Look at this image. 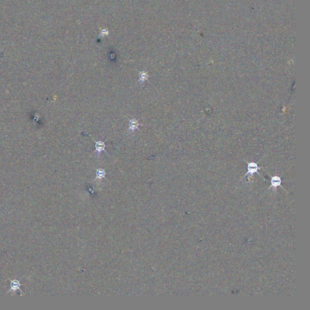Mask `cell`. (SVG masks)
I'll use <instances>...</instances> for the list:
<instances>
[{
  "label": "cell",
  "instance_id": "cell-2",
  "mask_svg": "<svg viewBox=\"0 0 310 310\" xmlns=\"http://www.w3.org/2000/svg\"><path fill=\"white\" fill-rule=\"evenodd\" d=\"M95 152H98V156H99V155L101 153V152H102V151H104L106 153L107 152L105 150V148L106 147V145L104 144V142L102 141H95Z\"/></svg>",
  "mask_w": 310,
  "mask_h": 310
},
{
  "label": "cell",
  "instance_id": "cell-5",
  "mask_svg": "<svg viewBox=\"0 0 310 310\" xmlns=\"http://www.w3.org/2000/svg\"><path fill=\"white\" fill-rule=\"evenodd\" d=\"M22 285V284H20V282L18 281V280H13V281H12L10 282V289L8 291L7 293L10 292H15L18 290H19L20 291H21L20 290V287Z\"/></svg>",
  "mask_w": 310,
  "mask_h": 310
},
{
  "label": "cell",
  "instance_id": "cell-7",
  "mask_svg": "<svg viewBox=\"0 0 310 310\" xmlns=\"http://www.w3.org/2000/svg\"><path fill=\"white\" fill-rule=\"evenodd\" d=\"M105 172L103 169H98L96 171V175H97V177L99 178H104L105 176Z\"/></svg>",
  "mask_w": 310,
  "mask_h": 310
},
{
  "label": "cell",
  "instance_id": "cell-6",
  "mask_svg": "<svg viewBox=\"0 0 310 310\" xmlns=\"http://www.w3.org/2000/svg\"><path fill=\"white\" fill-rule=\"evenodd\" d=\"M148 77H149V75H148V73L146 72H145V71L139 72L138 82L141 84H144V82L148 79Z\"/></svg>",
  "mask_w": 310,
  "mask_h": 310
},
{
  "label": "cell",
  "instance_id": "cell-1",
  "mask_svg": "<svg viewBox=\"0 0 310 310\" xmlns=\"http://www.w3.org/2000/svg\"><path fill=\"white\" fill-rule=\"evenodd\" d=\"M261 169L260 167H258V165L255 162H248V166H247V173L245 175L244 177L251 175V176H253V175L255 173H258V170Z\"/></svg>",
  "mask_w": 310,
  "mask_h": 310
},
{
  "label": "cell",
  "instance_id": "cell-3",
  "mask_svg": "<svg viewBox=\"0 0 310 310\" xmlns=\"http://www.w3.org/2000/svg\"><path fill=\"white\" fill-rule=\"evenodd\" d=\"M140 124L138 122V121L136 119H132L129 120L128 124V131L131 133H133L136 130L138 129V127Z\"/></svg>",
  "mask_w": 310,
  "mask_h": 310
},
{
  "label": "cell",
  "instance_id": "cell-4",
  "mask_svg": "<svg viewBox=\"0 0 310 310\" xmlns=\"http://www.w3.org/2000/svg\"><path fill=\"white\" fill-rule=\"evenodd\" d=\"M282 181L281 178L278 176H275L272 178L271 179V187H273L274 188H276L278 187H281V183Z\"/></svg>",
  "mask_w": 310,
  "mask_h": 310
}]
</instances>
